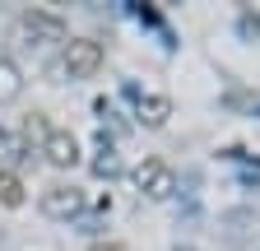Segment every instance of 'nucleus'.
I'll use <instances>...</instances> for the list:
<instances>
[{"mask_svg": "<svg viewBox=\"0 0 260 251\" xmlns=\"http://www.w3.org/2000/svg\"><path fill=\"white\" fill-rule=\"evenodd\" d=\"M98 66H103V42H93V38L65 42V60H60L65 79H88V75H98Z\"/></svg>", "mask_w": 260, "mask_h": 251, "instance_id": "nucleus-1", "label": "nucleus"}, {"mask_svg": "<svg viewBox=\"0 0 260 251\" xmlns=\"http://www.w3.org/2000/svg\"><path fill=\"white\" fill-rule=\"evenodd\" d=\"M130 181H135L149 200H168V196L177 191V172H172L168 163H162V159H144V163H135Z\"/></svg>", "mask_w": 260, "mask_h": 251, "instance_id": "nucleus-2", "label": "nucleus"}, {"mask_svg": "<svg viewBox=\"0 0 260 251\" xmlns=\"http://www.w3.org/2000/svg\"><path fill=\"white\" fill-rule=\"evenodd\" d=\"M38 205H42L47 218H75L84 209V191H79V186H47Z\"/></svg>", "mask_w": 260, "mask_h": 251, "instance_id": "nucleus-3", "label": "nucleus"}, {"mask_svg": "<svg viewBox=\"0 0 260 251\" xmlns=\"http://www.w3.org/2000/svg\"><path fill=\"white\" fill-rule=\"evenodd\" d=\"M42 159L51 168H75L79 163V140L70 131H56V125H51V135L42 140Z\"/></svg>", "mask_w": 260, "mask_h": 251, "instance_id": "nucleus-4", "label": "nucleus"}, {"mask_svg": "<svg viewBox=\"0 0 260 251\" xmlns=\"http://www.w3.org/2000/svg\"><path fill=\"white\" fill-rule=\"evenodd\" d=\"M23 28L32 38H47V42H60L65 38V19L60 14H47V10H28L23 14Z\"/></svg>", "mask_w": 260, "mask_h": 251, "instance_id": "nucleus-5", "label": "nucleus"}, {"mask_svg": "<svg viewBox=\"0 0 260 251\" xmlns=\"http://www.w3.org/2000/svg\"><path fill=\"white\" fill-rule=\"evenodd\" d=\"M19 98H23V70L14 66L10 56H0V107L19 103Z\"/></svg>", "mask_w": 260, "mask_h": 251, "instance_id": "nucleus-6", "label": "nucleus"}, {"mask_svg": "<svg viewBox=\"0 0 260 251\" xmlns=\"http://www.w3.org/2000/svg\"><path fill=\"white\" fill-rule=\"evenodd\" d=\"M168 116H172V98H162V93H153V98H144V103H140V121H144V125H153V131H158Z\"/></svg>", "mask_w": 260, "mask_h": 251, "instance_id": "nucleus-7", "label": "nucleus"}, {"mask_svg": "<svg viewBox=\"0 0 260 251\" xmlns=\"http://www.w3.org/2000/svg\"><path fill=\"white\" fill-rule=\"evenodd\" d=\"M0 205H5V209H19L23 205V181H19V172H0Z\"/></svg>", "mask_w": 260, "mask_h": 251, "instance_id": "nucleus-8", "label": "nucleus"}, {"mask_svg": "<svg viewBox=\"0 0 260 251\" xmlns=\"http://www.w3.org/2000/svg\"><path fill=\"white\" fill-rule=\"evenodd\" d=\"M23 135L42 144V140L51 135V125H47V116H42V112H28V121H23Z\"/></svg>", "mask_w": 260, "mask_h": 251, "instance_id": "nucleus-9", "label": "nucleus"}, {"mask_svg": "<svg viewBox=\"0 0 260 251\" xmlns=\"http://www.w3.org/2000/svg\"><path fill=\"white\" fill-rule=\"evenodd\" d=\"M93 172H98V177H121V159H116V149H103V159H93Z\"/></svg>", "mask_w": 260, "mask_h": 251, "instance_id": "nucleus-10", "label": "nucleus"}, {"mask_svg": "<svg viewBox=\"0 0 260 251\" xmlns=\"http://www.w3.org/2000/svg\"><path fill=\"white\" fill-rule=\"evenodd\" d=\"M88 251H130V246H125V242H93Z\"/></svg>", "mask_w": 260, "mask_h": 251, "instance_id": "nucleus-11", "label": "nucleus"}, {"mask_svg": "<svg viewBox=\"0 0 260 251\" xmlns=\"http://www.w3.org/2000/svg\"><path fill=\"white\" fill-rule=\"evenodd\" d=\"M177 251H195V246H177Z\"/></svg>", "mask_w": 260, "mask_h": 251, "instance_id": "nucleus-12", "label": "nucleus"}]
</instances>
